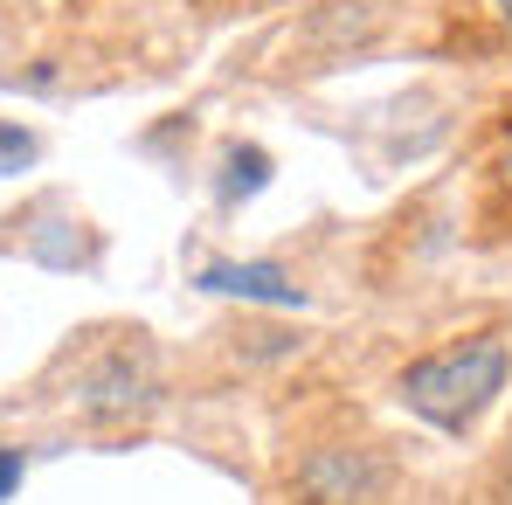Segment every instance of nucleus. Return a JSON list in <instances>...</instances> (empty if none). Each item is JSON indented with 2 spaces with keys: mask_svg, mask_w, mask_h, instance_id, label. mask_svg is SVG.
Segmentation results:
<instances>
[{
  "mask_svg": "<svg viewBox=\"0 0 512 505\" xmlns=\"http://www.w3.org/2000/svg\"><path fill=\"white\" fill-rule=\"evenodd\" d=\"M506 374H512L506 339L478 333V339L443 346V353L409 360L402 367V402L423 422H436V429H471V422L506 395Z\"/></svg>",
  "mask_w": 512,
  "mask_h": 505,
  "instance_id": "obj_1",
  "label": "nucleus"
},
{
  "mask_svg": "<svg viewBox=\"0 0 512 505\" xmlns=\"http://www.w3.org/2000/svg\"><path fill=\"white\" fill-rule=\"evenodd\" d=\"M146 402H153V360H146V346H118L111 360H97L84 381H77V409L90 422L139 416Z\"/></svg>",
  "mask_w": 512,
  "mask_h": 505,
  "instance_id": "obj_2",
  "label": "nucleus"
},
{
  "mask_svg": "<svg viewBox=\"0 0 512 505\" xmlns=\"http://www.w3.org/2000/svg\"><path fill=\"white\" fill-rule=\"evenodd\" d=\"M381 485L367 450H312L298 471V499L305 505H367Z\"/></svg>",
  "mask_w": 512,
  "mask_h": 505,
  "instance_id": "obj_3",
  "label": "nucleus"
},
{
  "mask_svg": "<svg viewBox=\"0 0 512 505\" xmlns=\"http://www.w3.org/2000/svg\"><path fill=\"white\" fill-rule=\"evenodd\" d=\"M194 284L222 298H256V305H305V284H291L277 263H208Z\"/></svg>",
  "mask_w": 512,
  "mask_h": 505,
  "instance_id": "obj_4",
  "label": "nucleus"
},
{
  "mask_svg": "<svg viewBox=\"0 0 512 505\" xmlns=\"http://www.w3.org/2000/svg\"><path fill=\"white\" fill-rule=\"evenodd\" d=\"M263 180H270V153L263 146H236L229 153V180H222V201H250Z\"/></svg>",
  "mask_w": 512,
  "mask_h": 505,
  "instance_id": "obj_5",
  "label": "nucleus"
},
{
  "mask_svg": "<svg viewBox=\"0 0 512 505\" xmlns=\"http://www.w3.org/2000/svg\"><path fill=\"white\" fill-rule=\"evenodd\" d=\"M28 160H35V132H28V125H7V118H0V180H7V173H21Z\"/></svg>",
  "mask_w": 512,
  "mask_h": 505,
  "instance_id": "obj_6",
  "label": "nucleus"
},
{
  "mask_svg": "<svg viewBox=\"0 0 512 505\" xmlns=\"http://www.w3.org/2000/svg\"><path fill=\"white\" fill-rule=\"evenodd\" d=\"M21 478H28V450L21 443H0V505L21 492Z\"/></svg>",
  "mask_w": 512,
  "mask_h": 505,
  "instance_id": "obj_7",
  "label": "nucleus"
},
{
  "mask_svg": "<svg viewBox=\"0 0 512 505\" xmlns=\"http://www.w3.org/2000/svg\"><path fill=\"white\" fill-rule=\"evenodd\" d=\"M499 505H512V443H506V457H499Z\"/></svg>",
  "mask_w": 512,
  "mask_h": 505,
  "instance_id": "obj_8",
  "label": "nucleus"
},
{
  "mask_svg": "<svg viewBox=\"0 0 512 505\" xmlns=\"http://www.w3.org/2000/svg\"><path fill=\"white\" fill-rule=\"evenodd\" d=\"M492 14H499V28H512V0H485Z\"/></svg>",
  "mask_w": 512,
  "mask_h": 505,
  "instance_id": "obj_9",
  "label": "nucleus"
}]
</instances>
